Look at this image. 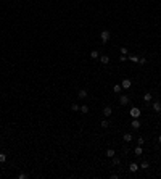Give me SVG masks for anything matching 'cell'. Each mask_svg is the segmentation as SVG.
Wrapping results in <instances>:
<instances>
[{
  "label": "cell",
  "mask_w": 161,
  "mask_h": 179,
  "mask_svg": "<svg viewBox=\"0 0 161 179\" xmlns=\"http://www.w3.org/2000/svg\"><path fill=\"white\" fill-rule=\"evenodd\" d=\"M145 61H147L145 58H139V63H140V65H145Z\"/></svg>",
  "instance_id": "cell-27"
},
{
  "label": "cell",
  "mask_w": 161,
  "mask_h": 179,
  "mask_svg": "<svg viewBox=\"0 0 161 179\" xmlns=\"http://www.w3.org/2000/svg\"><path fill=\"white\" fill-rule=\"evenodd\" d=\"M111 113H113V108H111V107H108V105H106V107L103 108V115H105V116H110Z\"/></svg>",
  "instance_id": "cell-8"
},
{
  "label": "cell",
  "mask_w": 161,
  "mask_h": 179,
  "mask_svg": "<svg viewBox=\"0 0 161 179\" xmlns=\"http://www.w3.org/2000/svg\"><path fill=\"white\" fill-rule=\"evenodd\" d=\"M131 126H132V129H139V127H140V121H139L137 118H134L132 123H131Z\"/></svg>",
  "instance_id": "cell-6"
},
{
  "label": "cell",
  "mask_w": 161,
  "mask_h": 179,
  "mask_svg": "<svg viewBox=\"0 0 161 179\" xmlns=\"http://www.w3.org/2000/svg\"><path fill=\"white\" fill-rule=\"evenodd\" d=\"M134 152H135V155H142V153H143V150H142V145H139V147L135 148Z\"/></svg>",
  "instance_id": "cell-17"
},
{
  "label": "cell",
  "mask_w": 161,
  "mask_h": 179,
  "mask_svg": "<svg viewBox=\"0 0 161 179\" xmlns=\"http://www.w3.org/2000/svg\"><path fill=\"white\" fill-rule=\"evenodd\" d=\"M119 52H121V55H127V53H129V50H127L126 47H121V48H119Z\"/></svg>",
  "instance_id": "cell-19"
},
{
  "label": "cell",
  "mask_w": 161,
  "mask_h": 179,
  "mask_svg": "<svg viewBox=\"0 0 161 179\" xmlns=\"http://www.w3.org/2000/svg\"><path fill=\"white\" fill-rule=\"evenodd\" d=\"M26 178H29V176H27L26 173H21V174L18 176V179H26Z\"/></svg>",
  "instance_id": "cell-23"
},
{
  "label": "cell",
  "mask_w": 161,
  "mask_h": 179,
  "mask_svg": "<svg viewBox=\"0 0 161 179\" xmlns=\"http://www.w3.org/2000/svg\"><path fill=\"white\" fill-rule=\"evenodd\" d=\"M114 155H116V153H114L113 148H108V150H106V157H108V158H113Z\"/></svg>",
  "instance_id": "cell-11"
},
{
  "label": "cell",
  "mask_w": 161,
  "mask_h": 179,
  "mask_svg": "<svg viewBox=\"0 0 161 179\" xmlns=\"http://www.w3.org/2000/svg\"><path fill=\"white\" fill-rule=\"evenodd\" d=\"M119 103H121L123 107L127 105V103H129V95H121V97H119Z\"/></svg>",
  "instance_id": "cell-3"
},
{
  "label": "cell",
  "mask_w": 161,
  "mask_h": 179,
  "mask_svg": "<svg viewBox=\"0 0 161 179\" xmlns=\"http://www.w3.org/2000/svg\"><path fill=\"white\" fill-rule=\"evenodd\" d=\"M87 94H89L87 90L82 89V90H79V92H77V97H79V99H85V97H87Z\"/></svg>",
  "instance_id": "cell-10"
},
{
  "label": "cell",
  "mask_w": 161,
  "mask_h": 179,
  "mask_svg": "<svg viewBox=\"0 0 161 179\" xmlns=\"http://www.w3.org/2000/svg\"><path fill=\"white\" fill-rule=\"evenodd\" d=\"M100 61H102V65H108L110 63V57L108 55H102L100 57Z\"/></svg>",
  "instance_id": "cell-7"
},
{
  "label": "cell",
  "mask_w": 161,
  "mask_h": 179,
  "mask_svg": "<svg viewBox=\"0 0 161 179\" xmlns=\"http://www.w3.org/2000/svg\"><path fill=\"white\" fill-rule=\"evenodd\" d=\"M139 170H140V166L137 163H131V166H129V171L131 173H135V171H139Z\"/></svg>",
  "instance_id": "cell-5"
},
{
  "label": "cell",
  "mask_w": 161,
  "mask_h": 179,
  "mask_svg": "<svg viewBox=\"0 0 161 179\" xmlns=\"http://www.w3.org/2000/svg\"><path fill=\"white\" fill-rule=\"evenodd\" d=\"M100 53L97 52V50H93V52H90V58H98Z\"/></svg>",
  "instance_id": "cell-16"
},
{
  "label": "cell",
  "mask_w": 161,
  "mask_h": 179,
  "mask_svg": "<svg viewBox=\"0 0 161 179\" xmlns=\"http://www.w3.org/2000/svg\"><path fill=\"white\" fill-rule=\"evenodd\" d=\"M123 89H131V86H132V82H131V79H124L123 81Z\"/></svg>",
  "instance_id": "cell-4"
},
{
  "label": "cell",
  "mask_w": 161,
  "mask_h": 179,
  "mask_svg": "<svg viewBox=\"0 0 161 179\" xmlns=\"http://www.w3.org/2000/svg\"><path fill=\"white\" fill-rule=\"evenodd\" d=\"M121 89H123V86H119V84H116V86L113 87V92H116V94H119V92H121Z\"/></svg>",
  "instance_id": "cell-14"
},
{
  "label": "cell",
  "mask_w": 161,
  "mask_h": 179,
  "mask_svg": "<svg viewBox=\"0 0 161 179\" xmlns=\"http://www.w3.org/2000/svg\"><path fill=\"white\" fill-rule=\"evenodd\" d=\"M152 107H153V110H155L156 113H160V111H161V103H160V102H155V103H152Z\"/></svg>",
  "instance_id": "cell-9"
},
{
  "label": "cell",
  "mask_w": 161,
  "mask_h": 179,
  "mask_svg": "<svg viewBox=\"0 0 161 179\" xmlns=\"http://www.w3.org/2000/svg\"><path fill=\"white\" fill-rule=\"evenodd\" d=\"M80 113H84V115L89 113V107H87V105H82V107H80Z\"/></svg>",
  "instance_id": "cell-15"
},
{
  "label": "cell",
  "mask_w": 161,
  "mask_h": 179,
  "mask_svg": "<svg viewBox=\"0 0 161 179\" xmlns=\"http://www.w3.org/2000/svg\"><path fill=\"white\" fill-rule=\"evenodd\" d=\"M124 142H132V134H131V132L124 134Z\"/></svg>",
  "instance_id": "cell-12"
},
{
  "label": "cell",
  "mask_w": 161,
  "mask_h": 179,
  "mask_svg": "<svg viewBox=\"0 0 161 179\" xmlns=\"http://www.w3.org/2000/svg\"><path fill=\"white\" fill-rule=\"evenodd\" d=\"M140 168H142V170H147V168H148V163H147V161H143L142 165H140Z\"/></svg>",
  "instance_id": "cell-26"
},
{
  "label": "cell",
  "mask_w": 161,
  "mask_h": 179,
  "mask_svg": "<svg viewBox=\"0 0 161 179\" xmlns=\"http://www.w3.org/2000/svg\"><path fill=\"white\" fill-rule=\"evenodd\" d=\"M152 94H150V92H147V94H145V95H143V100H145V102H152Z\"/></svg>",
  "instance_id": "cell-13"
},
{
  "label": "cell",
  "mask_w": 161,
  "mask_h": 179,
  "mask_svg": "<svg viewBox=\"0 0 161 179\" xmlns=\"http://www.w3.org/2000/svg\"><path fill=\"white\" fill-rule=\"evenodd\" d=\"M113 163H114V165H119V163H121V160H119L118 157H113Z\"/></svg>",
  "instance_id": "cell-25"
},
{
  "label": "cell",
  "mask_w": 161,
  "mask_h": 179,
  "mask_svg": "<svg viewBox=\"0 0 161 179\" xmlns=\"http://www.w3.org/2000/svg\"><path fill=\"white\" fill-rule=\"evenodd\" d=\"M110 37H111L110 31H102V34H100V39H102V42H103V44H106L108 40H110Z\"/></svg>",
  "instance_id": "cell-1"
},
{
  "label": "cell",
  "mask_w": 161,
  "mask_h": 179,
  "mask_svg": "<svg viewBox=\"0 0 161 179\" xmlns=\"http://www.w3.org/2000/svg\"><path fill=\"white\" fill-rule=\"evenodd\" d=\"M71 110H74V111H77V110H80V107L77 105V103H72V105H71Z\"/></svg>",
  "instance_id": "cell-21"
},
{
  "label": "cell",
  "mask_w": 161,
  "mask_h": 179,
  "mask_svg": "<svg viewBox=\"0 0 161 179\" xmlns=\"http://www.w3.org/2000/svg\"><path fill=\"white\" fill-rule=\"evenodd\" d=\"M137 144H139V145H143V144H145L143 137H139V139H137Z\"/></svg>",
  "instance_id": "cell-24"
},
{
  "label": "cell",
  "mask_w": 161,
  "mask_h": 179,
  "mask_svg": "<svg viewBox=\"0 0 161 179\" xmlns=\"http://www.w3.org/2000/svg\"><path fill=\"white\" fill-rule=\"evenodd\" d=\"M108 126H110L108 119H103V121H102V127H108Z\"/></svg>",
  "instance_id": "cell-22"
},
{
  "label": "cell",
  "mask_w": 161,
  "mask_h": 179,
  "mask_svg": "<svg viewBox=\"0 0 161 179\" xmlns=\"http://www.w3.org/2000/svg\"><path fill=\"white\" fill-rule=\"evenodd\" d=\"M7 161V155L5 153H0V163H5Z\"/></svg>",
  "instance_id": "cell-20"
},
{
  "label": "cell",
  "mask_w": 161,
  "mask_h": 179,
  "mask_svg": "<svg viewBox=\"0 0 161 179\" xmlns=\"http://www.w3.org/2000/svg\"><path fill=\"white\" fill-rule=\"evenodd\" d=\"M158 142H160V144H161V135H160V137H158Z\"/></svg>",
  "instance_id": "cell-28"
},
{
  "label": "cell",
  "mask_w": 161,
  "mask_h": 179,
  "mask_svg": "<svg viewBox=\"0 0 161 179\" xmlns=\"http://www.w3.org/2000/svg\"><path fill=\"white\" fill-rule=\"evenodd\" d=\"M129 113H131V116H132V118H139V116H140V108H137V107H132V108H131V111H129Z\"/></svg>",
  "instance_id": "cell-2"
},
{
  "label": "cell",
  "mask_w": 161,
  "mask_h": 179,
  "mask_svg": "<svg viewBox=\"0 0 161 179\" xmlns=\"http://www.w3.org/2000/svg\"><path fill=\"white\" fill-rule=\"evenodd\" d=\"M129 58H131V61H134V63H139V57H137V55H131Z\"/></svg>",
  "instance_id": "cell-18"
}]
</instances>
